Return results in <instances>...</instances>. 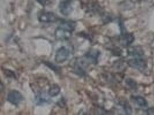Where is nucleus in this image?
Returning <instances> with one entry per match:
<instances>
[{
  "label": "nucleus",
  "instance_id": "obj_1",
  "mask_svg": "<svg viewBox=\"0 0 154 115\" xmlns=\"http://www.w3.org/2000/svg\"><path fill=\"white\" fill-rule=\"evenodd\" d=\"M76 25V22L74 21L62 22L55 31L54 35L56 38L61 41L69 39Z\"/></svg>",
  "mask_w": 154,
  "mask_h": 115
},
{
  "label": "nucleus",
  "instance_id": "obj_5",
  "mask_svg": "<svg viewBox=\"0 0 154 115\" xmlns=\"http://www.w3.org/2000/svg\"><path fill=\"white\" fill-rule=\"evenodd\" d=\"M73 0H63L59 5V9L63 16H68L73 10Z\"/></svg>",
  "mask_w": 154,
  "mask_h": 115
},
{
  "label": "nucleus",
  "instance_id": "obj_11",
  "mask_svg": "<svg viewBox=\"0 0 154 115\" xmlns=\"http://www.w3.org/2000/svg\"><path fill=\"white\" fill-rule=\"evenodd\" d=\"M61 88L57 84H53L49 88L48 94L50 97H54L58 96L60 93Z\"/></svg>",
  "mask_w": 154,
  "mask_h": 115
},
{
  "label": "nucleus",
  "instance_id": "obj_15",
  "mask_svg": "<svg viewBox=\"0 0 154 115\" xmlns=\"http://www.w3.org/2000/svg\"><path fill=\"white\" fill-rule=\"evenodd\" d=\"M46 65L48 67H49L50 69H51V70H54L55 72H58L60 71V68L58 67V66H57L56 65H54V64L50 63V62H46Z\"/></svg>",
  "mask_w": 154,
  "mask_h": 115
},
{
  "label": "nucleus",
  "instance_id": "obj_3",
  "mask_svg": "<svg viewBox=\"0 0 154 115\" xmlns=\"http://www.w3.org/2000/svg\"><path fill=\"white\" fill-rule=\"evenodd\" d=\"M70 55L69 49L65 46L58 49L55 55V61L57 63H62L65 62L69 58Z\"/></svg>",
  "mask_w": 154,
  "mask_h": 115
},
{
  "label": "nucleus",
  "instance_id": "obj_2",
  "mask_svg": "<svg viewBox=\"0 0 154 115\" xmlns=\"http://www.w3.org/2000/svg\"><path fill=\"white\" fill-rule=\"evenodd\" d=\"M128 63L131 67L134 69L138 70L139 71L144 70L147 67L146 60L144 59L141 58V57H138L129 59L128 61Z\"/></svg>",
  "mask_w": 154,
  "mask_h": 115
},
{
  "label": "nucleus",
  "instance_id": "obj_4",
  "mask_svg": "<svg viewBox=\"0 0 154 115\" xmlns=\"http://www.w3.org/2000/svg\"><path fill=\"white\" fill-rule=\"evenodd\" d=\"M23 100L24 97L23 94L18 90H12L8 94L7 101L12 105L17 106Z\"/></svg>",
  "mask_w": 154,
  "mask_h": 115
},
{
  "label": "nucleus",
  "instance_id": "obj_13",
  "mask_svg": "<svg viewBox=\"0 0 154 115\" xmlns=\"http://www.w3.org/2000/svg\"><path fill=\"white\" fill-rule=\"evenodd\" d=\"M126 84L127 86H129L131 89H136L137 87V84L133 79H127L126 80Z\"/></svg>",
  "mask_w": 154,
  "mask_h": 115
},
{
  "label": "nucleus",
  "instance_id": "obj_9",
  "mask_svg": "<svg viewBox=\"0 0 154 115\" xmlns=\"http://www.w3.org/2000/svg\"><path fill=\"white\" fill-rule=\"evenodd\" d=\"M128 53L129 55L136 57H141L144 54V51L139 47H132L128 49Z\"/></svg>",
  "mask_w": 154,
  "mask_h": 115
},
{
  "label": "nucleus",
  "instance_id": "obj_6",
  "mask_svg": "<svg viewBox=\"0 0 154 115\" xmlns=\"http://www.w3.org/2000/svg\"><path fill=\"white\" fill-rule=\"evenodd\" d=\"M38 19L39 22L44 23H51L56 22L58 17L56 14L51 12H44L39 15Z\"/></svg>",
  "mask_w": 154,
  "mask_h": 115
},
{
  "label": "nucleus",
  "instance_id": "obj_8",
  "mask_svg": "<svg viewBox=\"0 0 154 115\" xmlns=\"http://www.w3.org/2000/svg\"><path fill=\"white\" fill-rule=\"evenodd\" d=\"M49 95H46V94L40 92L35 96V102L36 104L38 105H41L45 104H49L51 102L49 98Z\"/></svg>",
  "mask_w": 154,
  "mask_h": 115
},
{
  "label": "nucleus",
  "instance_id": "obj_16",
  "mask_svg": "<svg viewBox=\"0 0 154 115\" xmlns=\"http://www.w3.org/2000/svg\"><path fill=\"white\" fill-rule=\"evenodd\" d=\"M41 5H42L43 6H45L48 5L50 2L49 0H36Z\"/></svg>",
  "mask_w": 154,
  "mask_h": 115
},
{
  "label": "nucleus",
  "instance_id": "obj_12",
  "mask_svg": "<svg viewBox=\"0 0 154 115\" xmlns=\"http://www.w3.org/2000/svg\"><path fill=\"white\" fill-rule=\"evenodd\" d=\"M134 39V37L133 36V35H132V34H127V33H125L124 34H122V40L123 42V44L125 46H128L131 43H133Z\"/></svg>",
  "mask_w": 154,
  "mask_h": 115
},
{
  "label": "nucleus",
  "instance_id": "obj_10",
  "mask_svg": "<svg viewBox=\"0 0 154 115\" xmlns=\"http://www.w3.org/2000/svg\"><path fill=\"white\" fill-rule=\"evenodd\" d=\"M134 102L140 108H146L148 105V103L146 100L141 96H134L133 97Z\"/></svg>",
  "mask_w": 154,
  "mask_h": 115
},
{
  "label": "nucleus",
  "instance_id": "obj_7",
  "mask_svg": "<svg viewBox=\"0 0 154 115\" xmlns=\"http://www.w3.org/2000/svg\"><path fill=\"white\" fill-rule=\"evenodd\" d=\"M100 54V52L97 50H91L85 55V57L92 64H96L98 62V58Z\"/></svg>",
  "mask_w": 154,
  "mask_h": 115
},
{
  "label": "nucleus",
  "instance_id": "obj_17",
  "mask_svg": "<svg viewBox=\"0 0 154 115\" xmlns=\"http://www.w3.org/2000/svg\"><path fill=\"white\" fill-rule=\"evenodd\" d=\"M148 115H154V108H151L147 110Z\"/></svg>",
  "mask_w": 154,
  "mask_h": 115
},
{
  "label": "nucleus",
  "instance_id": "obj_14",
  "mask_svg": "<svg viewBox=\"0 0 154 115\" xmlns=\"http://www.w3.org/2000/svg\"><path fill=\"white\" fill-rule=\"evenodd\" d=\"M123 108H124L125 112H126V114H128V115L131 114V113H132V109H131V107L130 106V105L129 104L128 102H125L124 103Z\"/></svg>",
  "mask_w": 154,
  "mask_h": 115
},
{
  "label": "nucleus",
  "instance_id": "obj_18",
  "mask_svg": "<svg viewBox=\"0 0 154 115\" xmlns=\"http://www.w3.org/2000/svg\"><path fill=\"white\" fill-rule=\"evenodd\" d=\"M136 1H146V0H136Z\"/></svg>",
  "mask_w": 154,
  "mask_h": 115
}]
</instances>
